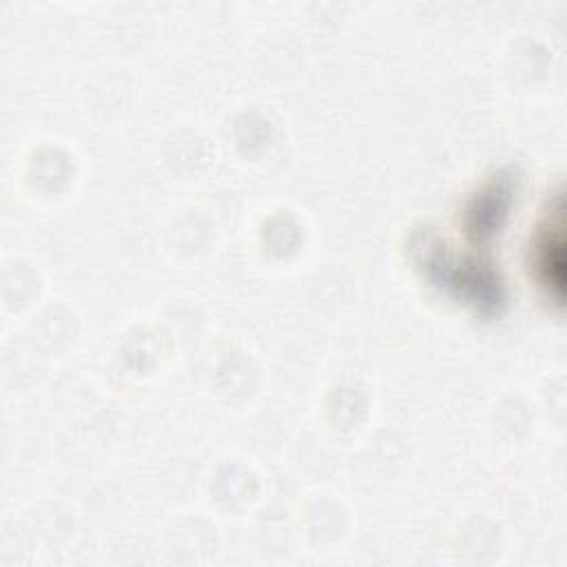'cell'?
<instances>
[{
  "instance_id": "1",
  "label": "cell",
  "mask_w": 567,
  "mask_h": 567,
  "mask_svg": "<svg viewBox=\"0 0 567 567\" xmlns=\"http://www.w3.org/2000/svg\"><path fill=\"white\" fill-rule=\"evenodd\" d=\"M565 241H563V208L549 215L536 246V268L547 292L560 301L565 279Z\"/></svg>"
}]
</instances>
